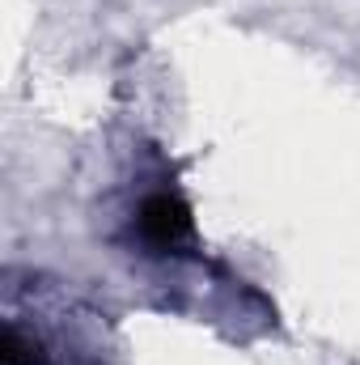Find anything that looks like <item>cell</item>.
<instances>
[{
    "label": "cell",
    "instance_id": "6da1fadb",
    "mask_svg": "<svg viewBox=\"0 0 360 365\" xmlns=\"http://www.w3.org/2000/svg\"><path fill=\"white\" fill-rule=\"evenodd\" d=\"M136 230H140V238H144L149 251H162V255H166V251H179V247L191 242L195 221H191V208L182 204L179 195L157 191V195H149V200L140 204Z\"/></svg>",
    "mask_w": 360,
    "mask_h": 365
}]
</instances>
